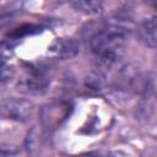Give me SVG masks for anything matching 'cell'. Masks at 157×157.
<instances>
[{"instance_id":"cell-1","label":"cell","mask_w":157,"mask_h":157,"mask_svg":"<svg viewBox=\"0 0 157 157\" xmlns=\"http://www.w3.org/2000/svg\"><path fill=\"white\" fill-rule=\"evenodd\" d=\"M126 38L128 37L121 33L102 27V29L91 37L90 47L103 65L110 66L117 61L119 52L124 47Z\"/></svg>"},{"instance_id":"cell-5","label":"cell","mask_w":157,"mask_h":157,"mask_svg":"<svg viewBox=\"0 0 157 157\" xmlns=\"http://www.w3.org/2000/svg\"><path fill=\"white\" fill-rule=\"evenodd\" d=\"M49 53L54 58L70 59L78 53V44L71 38H58L49 47Z\"/></svg>"},{"instance_id":"cell-4","label":"cell","mask_w":157,"mask_h":157,"mask_svg":"<svg viewBox=\"0 0 157 157\" xmlns=\"http://www.w3.org/2000/svg\"><path fill=\"white\" fill-rule=\"evenodd\" d=\"M139 39L150 48H157V15L144 20L136 28Z\"/></svg>"},{"instance_id":"cell-6","label":"cell","mask_w":157,"mask_h":157,"mask_svg":"<svg viewBox=\"0 0 157 157\" xmlns=\"http://www.w3.org/2000/svg\"><path fill=\"white\" fill-rule=\"evenodd\" d=\"M69 4L76 10L86 15H96L101 11L103 0H67Z\"/></svg>"},{"instance_id":"cell-3","label":"cell","mask_w":157,"mask_h":157,"mask_svg":"<svg viewBox=\"0 0 157 157\" xmlns=\"http://www.w3.org/2000/svg\"><path fill=\"white\" fill-rule=\"evenodd\" d=\"M103 27L129 37L131 34V32L135 29V22L132 20V17H130L128 13L115 12L105 18Z\"/></svg>"},{"instance_id":"cell-7","label":"cell","mask_w":157,"mask_h":157,"mask_svg":"<svg viewBox=\"0 0 157 157\" xmlns=\"http://www.w3.org/2000/svg\"><path fill=\"white\" fill-rule=\"evenodd\" d=\"M146 2H148L151 6H153L155 9H157V0H146Z\"/></svg>"},{"instance_id":"cell-2","label":"cell","mask_w":157,"mask_h":157,"mask_svg":"<svg viewBox=\"0 0 157 157\" xmlns=\"http://www.w3.org/2000/svg\"><path fill=\"white\" fill-rule=\"evenodd\" d=\"M34 112V105L31 101L25 98H16L9 97L1 104V114L4 118L26 123L28 121Z\"/></svg>"}]
</instances>
